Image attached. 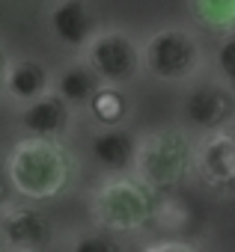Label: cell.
Masks as SVG:
<instances>
[{"instance_id": "277c9868", "label": "cell", "mask_w": 235, "mask_h": 252, "mask_svg": "<svg viewBox=\"0 0 235 252\" xmlns=\"http://www.w3.org/2000/svg\"><path fill=\"white\" fill-rule=\"evenodd\" d=\"M143 65L146 74L158 83L188 86L191 80L208 74L211 57L191 27L170 24L143 39Z\"/></svg>"}, {"instance_id": "5b68a950", "label": "cell", "mask_w": 235, "mask_h": 252, "mask_svg": "<svg viewBox=\"0 0 235 252\" xmlns=\"http://www.w3.org/2000/svg\"><path fill=\"white\" fill-rule=\"evenodd\" d=\"M78 54L92 65L101 83H110V86L128 89L146 74L143 39H137L131 30H122V27H101Z\"/></svg>"}, {"instance_id": "ac0fdd59", "label": "cell", "mask_w": 235, "mask_h": 252, "mask_svg": "<svg viewBox=\"0 0 235 252\" xmlns=\"http://www.w3.org/2000/svg\"><path fill=\"white\" fill-rule=\"evenodd\" d=\"M143 249H149V252H194V249H199V243H196V240L164 237V240H146Z\"/></svg>"}, {"instance_id": "52a82bcc", "label": "cell", "mask_w": 235, "mask_h": 252, "mask_svg": "<svg viewBox=\"0 0 235 252\" xmlns=\"http://www.w3.org/2000/svg\"><path fill=\"white\" fill-rule=\"evenodd\" d=\"M0 231H3L6 249H12V252H36V249L51 246L54 220L33 199L18 196L15 202L0 205Z\"/></svg>"}, {"instance_id": "30bf717a", "label": "cell", "mask_w": 235, "mask_h": 252, "mask_svg": "<svg viewBox=\"0 0 235 252\" xmlns=\"http://www.w3.org/2000/svg\"><path fill=\"white\" fill-rule=\"evenodd\" d=\"M18 125L27 137H45V140H66L75 125V110L66 98H60L54 89L39 95L36 101L18 107Z\"/></svg>"}, {"instance_id": "ffe728a7", "label": "cell", "mask_w": 235, "mask_h": 252, "mask_svg": "<svg viewBox=\"0 0 235 252\" xmlns=\"http://www.w3.org/2000/svg\"><path fill=\"white\" fill-rule=\"evenodd\" d=\"M0 205H3V172H0Z\"/></svg>"}, {"instance_id": "9c48e42d", "label": "cell", "mask_w": 235, "mask_h": 252, "mask_svg": "<svg viewBox=\"0 0 235 252\" xmlns=\"http://www.w3.org/2000/svg\"><path fill=\"white\" fill-rule=\"evenodd\" d=\"M101 15L92 0H51L48 6V30L51 36L72 51H83V45L101 30Z\"/></svg>"}, {"instance_id": "44dd1931", "label": "cell", "mask_w": 235, "mask_h": 252, "mask_svg": "<svg viewBox=\"0 0 235 252\" xmlns=\"http://www.w3.org/2000/svg\"><path fill=\"white\" fill-rule=\"evenodd\" d=\"M6 249V240H3V231H0V252H3Z\"/></svg>"}, {"instance_id": "7c38bea8", "label": "cell", "mask_w": 235, "mask_h": 252, "mask_svg": "<svg viewBox=\"0 0 235 252\" xmlns=\"http://www.w3.org/2000/svg\"><path fill=\"white\" fill-rule=\"evenodd\" d=\"M54 89V68L39 57H12L6 68V98L15 107L36 101L39 95Z\"/></svg>"}, {"instance_id": "3957f363", "label": "cell", "mask_w": 235, "mask_h": 252, "mask_svg": "<svg viewBox=\"0 0 235 252\" xmlns=\"http://www.w3.org/2000/svg\"><path fill=\"white\" fill-rule=\"evenodd\" d=\"M89 217L113 234H140L155 220L152 190L134 172H107L89 193Z\"/></svg>"}, {"instance_id": "5bb4252c", "label": "cell", "mask_w": 235, "mask_h": 252, "mask_svg": "<svg viewBox=\"0 0 235 252\" xmlns=\"http://www.w3.org/2000/svg\"><path fill=\"white\" fill-rule=\"evenodd\" d=\"M95 128H116V125H125L131 116V101L125 86H110L101 83V89L92 95L86 113H83Z\"/></svg>"}, {"instance_id": "8992f818", "label": "cell", "mask_w": 235, "mask_h": 252, "mask_svg": "<svg viewBox=\"0 0 235 252\" xmlns=\"http://www.w3.org/2000/svg\"><path fill=\"white\" fill-rule=\"evenodd\" d=\"M179 113H182V125L188 131H194L196 137L208 131L232 128L235 125V92L208 71L185 86Z\"/></svg>"}, {"instance_id": "9a60e30c", "label": "cell", "mask_w": 235, "mask_h": 252, "mask_svg": "<svg viewBox=\"0 0 235 252\" xmlns=\"http://www.w3.org/2000/svg\"><path fill=\"white\" fill-rule=\"evenodd\" d=\"M188 12L211 33L235 30V0H188Z\"/></svg>"}, {"instance_id": "d6986e66", "label": "cell", "mask_w": 235, "mask_h": 252, "mask_svg": "<svg viewBox=\"0 0 235 252\" xmlns=\"http://www.w3.org/2000/svg\"><path fill=\"white\" fill-rule=\"evenodd\" d=\"M12 54L6 51V45L0 42V98H6V68H9Z\"/></svg>"}, {"instance_id": "8fae6325", "label": "cell", "mask_w": 235, "mask_h": 252, "mask_svg": "<svg viewBox=\"0 0 235 252\" xmlns=\"http://www.w3.org/2000/svg\"><path fill=\"white\" fill-rule=\"evenodd\" d=\"M140 134H134L128 125L116 128H95L89 137V155L104 172H131L137 158Z\"/></svg>"}, {"instance_id": "2e32d148", "label": "cell", "mask_w": 235, "mask_h": 252, "mask_svg": "<svg viewBox=\"0 0 235 252\" xmlns=\"http://www.w3.org/2000/svg\"><path fill=\"white\" fill-rule=\"evenodd\" d=\"M223 86L235 92V30L220 33V42L211 51V68H208Z\"/></svg>"}, {"instance_id": "6da1fadb", "label": "cell", "mask_w": 235, "mask_h": 252, "mask_svg": "<svg viewBox=\"0 0 235 252\" xmlns=\"http://www.w3.org/2000/svg\"><path fill=\"white\" fill-rule=\"evenodd\" d=\"M72 155L63 146V140H45V137H21L9 155H6V178L9 187L33 202L54 199L66 190L72 178Z\"/></svg>"}, {"instance_id": "e0dca14e", "label": "cell", "mask_w": 235, "mask_h": 252, "mask_svg": "<svg viewBox=\"0 0 235 252\" xmlns=\"http://www.w3.org/2000/svg\"><path fill=\"white\" fill-rule=\"evenodd\" d=\"M113 237H116L113 231H107V228H101V225L92 222V228L75 231V237L69 240V246L78 249V252H113V249H119V243H116Z\"/></svg>"}, {"instance_id": "ba28073f", "label": "cell", "mask_w": 235, "mask_h": 252, "mask_svg": "<svg viewBox=\"0 0 235 252\" xmlns=\"http://www.w3.org/2000/svg\"><path fill=\"white\" fill-rule=\"evenodd\" d=\"M194 175L211 190H235V128H220L196 137Z\"/></svg>"}, {"instance_id": "4fadbf2b", "label": "cell", "mask_w": 235, "mask_h": 252, "mask_svg": "<svg viewBox=\"0 0 235 252\" xmlns=\"http://www.w3.org/2000/svg\"><path fill=\"white\" fill-rule=\"evenodd\" d=\"M98 89H101V77L92 71V65H89L80 54H78L75 60L63 63V65L54 71V92H57L60 98H66L78 116L86 113V107H89V101H92V95H95Z\"/></svg>"}, {"instance_id": "7a4b0ae2", "label": "cell", "mask_w": 235, "mask_h": 252, "mask_svg": "<svg viewBox=\"0 0 235 252\" xmlns=\"http://www.w3.org/2000/svg\"><path fill=\"white\" fill-rule=\"evenodd\" d=\"M194 152H196V137L185 125L182 128L179 125L152 128L140 134L131 172L152 193H167L194 172Z\"/></svg>"}]
</instances>
